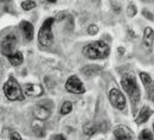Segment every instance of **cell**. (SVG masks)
<instances>
[{"label":"cell","instance_id":"obj_1","mask_svg":"<svg viewBox=\"0 0 154 140\" xmlns=\"http://www.w3.org/2000/svg\"><path fill=\"white\" fill-rule=\"evenodd\" d=\"M83 55L89 60H102L108 57L110 49L109 45L103 40L91 42L83 48Z\"/></svg>","mask_w":154,"mask_h":140},{"label":"cell","instance_id":"obj_2","mask_svg":"<svg viewBox=\"0 0 154 140\" xmlns=\"http://www.w3.org/2000/svg\"><path fill=\"white\" fill-rule=\"evenodd\" d=\"M121 84H122L125 92L128 94V96L131 99L133 110H135L136 106L140 101V89H139V86H137V82H136L134 74H132V73L125 74L121 79Z\"/></svg>","mask_w":154,"mask_h":140},{"label":"cell","instance_id":"obj_3","mask_svg":"<svg viewBox=\"0 0 154 140\" xmlns=\"http://www.w3.org/2000/svg\"><path fill=\"white\" fill-rule=\"evenodd\" d=\"M4 93L6 95V98L10 101H16V100H23V90L20 88L19 83L14 77H10L7 82L4 86Z\"/></svg>","mask_w":154,"mask_h":140},{"label":"cell","instance_id":"obj_4","mask_svg":"<svg viewBox=\"0 0 154 140\" xmlns=\"http://www.w3.org/2000/svg\"><path fill=\"white\" fill-rule=\"evenodd\" d=\"M54 18H48L43 23L40 30L38 32V40L40 45L43 46H49L54 42V33H52V24H54Z\"/></svg>","mask_w":154,"mask_h":140},{"label":"cell","instance_id":"obj_5","mask_svg":"<svg viewBox=\"0 0 154 140\" xmlns=\"http://www.w3.org/2000/svg\"><path fill=\"white\" fill-rule=\"evenodd\" d=\"M16 45H17V36L14 33H10L5 36L1 40V52L6 56H10L13 52H16Z\"/></svg>","mask_w":154,"mask_h":140},{"label":"cell","instance_id":"obj_6","mask_svg":"<svg viewBox=\"0 0 154 140\" xmlns=\"http://www.w3.org/2000/svg\"><path fill=\"white\" fill-rule=\"evenodd\" d=\"M109 100L110 103L120 110H123L126 108V98L117 88H113L109 92Z\"/></svg>","mask_w":154,"mask_h":140},{"label":"cell","instance_id":"obj_7","mask_svg":"<svg viewBox=\"0 0 154 140\" xmlns=\"http://www.w3.org/2000/svg\"><path fill=\"white\" fill-rule=\"evenodd\" d=\"M65 89L72 94H82L85 92V88H84L82 81L77 76H70L68 79L66 83H65Z\"/></svg>","mask_w":154,"mask_h":140},{"label":"cell","instance_id":"obj_8","mask_svg":"<svg viewBox=\"0 0 154 140\" xmlns=\"http://www.w3.org/2000/svg\"><path fill=\"white\" fill-rule=\"evenodd\" d=\"M140 79H141L143 86H145L148 99L154 101V80H152V77L146 73H140Z\"/></svg>","mask_w":154,"mask_h":140},{"label":"cell","instance_id":"obj_9","mask_svg":"<svg viewBox=\"0 0 154 140\" xmlns=\"http://www.w3.org/2000/svg\"><path fill=\"white\" fill-rule=\"evenodd\" d=\"M33 114H35V117H36L37 119H39V120H45V119H48V118L50 117V114H51V106H48V104H45L44 102H43V103H39V104H37V106L35 107Z\"/></svg>","mask_w":154,"mask_h":140},{"label":"cell","instance_id":"obj_10","mask_svg":"<svg viewBox=\"0 0 154 140\" xmlns=\"http://www.w3.org/2000/svg\"><path fill=\"white\" fill-rule=\"evenodd\" d=\"M23 93L25 96H31L36 98L43 94V88L39 84H33V83H27L23 87Z\"/></svg>","mask_w":154,"mask_h":140},{"label":"cell","instance_id":"obj_11","mask_svg":"<svg viewBox=\"0 0 154 140\" xmlns=\"http://www.w3.org/2000/svg\"><path fill=\"white\" fill-rule=\"evenodd\" d=\"M153 42H154V31L151 27H146L143 32V46L147 49V51H152L153 49Z\"/></svg>","mask_w":154,"mask_h":140},{"label":"cell","instance_id":"obj_12","mask_svg":"<svg viewBox=\"0 0 154 140\" xmlns=\"http://www.w3.org/2000/svg\"><path fill=\"white\" fill-rule=\"evenodd\" d=\"M114 138H115V140H133L131 131L123 126L117 127L114 131Z\"/></svg>","mask_w":154,"mask_h":140},{"label":"cell","instance_id":"obj_13","mask_svg":"<svg viewBox=\"0 0 154 140\" xmlns=\"http://www.w3.org/2000/svg\"><path fill=\"white\" fill-rule=\"evenodd\" d=\"M151 115H152V110L149 109V107L148 106H143L141 108V110L139 112V115L136 117L135 122L136 123H143V122H146V121L149 119Z\"/></svg>","mask_w":154,"mask_h":140},{"label":"cell","instance_id":"obj_14","mask_svg":"<svg viewBox=\"0 0 154 140\" xmlns=\"http://www.w3.org/2000/svg\"><path fill=\"white\" fill-rule=\"evenodd\" d=\"M20 27H21L26 39L32 40V38H33V26H32V24L29 23V21H23L20 24Z\"/></svg>","mask_w":154,"mask_h":140},{"label":"cell","instance_id":"obj_15","mask_svg":"<svg viewBox=\"0 0 154 140\" xmlns=\"http://www.w3.org/2000/svg\"><path fill=\"white\" fill-rule=\"evenodd\" d=\"M7 58H8V62H10L12 65H14V67H17V65H20V64L23 63V60H24V57H23V54H21V52H19V51H16V52H13L12 55L7 56Z\"/></svg>","mask_w":154,"mask_h":140},{"label":"cell","instance_id":"obj_16","mask_svg":"<svg viewBox=\"0 0 154 140\" xmlns=\"http://www.w3.org/2000/svg\"><path fill=\"white\" fill-rule=\"evenodd\" d=\"M32 131L37 137H44V134H45V128H44L43 123L37 122V121H35L32 123Z\"/></svg>","mask_w":154,"mask_h":140},{"label":"cell","instance_id":"obj_17","mask_svg":"<svg viewBox=\"0 0 154 140\" xmlns=\"http://www.w3.org/2000/svg\"><path fill=\"white\" fill-rule=\"evenodd\" d=\"M83 132L87 134V135H93L97 132V125H94L91 122H88L83 126Z\"/></svg>","mask_w":154,"mask_h":140},{"label":"cell","instance_id":"obj_18","mask_svg":"<svg viewBox=\"0 0 154 140\" xmlns=\"http://www.w3.org/2000/svg\"><path fill=\"white\" fill-rule=\"evenodd\" d=\"M71 110H72V104H71V102L65 101V102L63 103L62 108H60V113H62L63 115H66V114H69Z\"/></svg>","mask_w":154,"mask_h":140},{"label":"cell","instance_id":"obj_19","mask_svg":"<svg viewBox=\"0 0 154 140\" xmlns=\"http://www.w3.org/2000/svg\"><path fill=\"white\" fill-rule=\"evenodd\" d=\"M139 140H153V134L149 129H143L139 134Z\"/></svg>","mask_w":154,"mask_h":140},{"label":"cell","instance_id":"obj_20","mask_svg":"<svg viewBox=\"0 0 154 140\" xmlns=\"http://www.w3.org/2000/svg\"><path fill=\"white\" fill-rule=\"evenodd\" d=\"M21 7L25 11H30V10H32V8L36 7V2L35 1H23L21 2Z\"/></svg>","mask_w":154,"mask_h":140},{"label":"cell","instance_id":"obj_21","mask_svg":"<svg viewBox=\"0 0 154 140\" xmlns=\"http://www.w3.org/2000/svg\"><path fill=\"white\" fill-rule=\"evenodd\" d=\"M136 14V6L133 5V4H131L129 6H128V16L129 17H133Z\"/></svg>","mask_w":154,"mask_h":140},{"label":"cell","instance_id":"obj_22","mask_svg":"<svg viewBox=\"0 0 154 140\" xmlns=\"http://www.w3.org/2000/svg\"><path fill=\"white\" fill-rule=\"evenodd\" d=\"M88 32H89V35L94 36V35H96L97 32H98V27H97L96 25H90L88 27Z\"/></svg>","mask_w":154,"mask_h":140},{"label":"cell","instance_id":"obj_23","mask_svg":"<svg viewBox=\"0 0 154 140\" xmlns=\"http://www.w3.org/2000/svg\"><path fill=\"white\" fill-rule=\"evenodd\" d=\"M10 139L11 140H23L21 139V137H20L17 132H13V133L11 134V138H10Z\"/></svg>","mask_w":154,"mask_h":140},{"label":"cell","instance_id":"obj_24","mask_svg":"<svg viewBox=\"0 0 154 140\" xmlns=\"http://www.w3.org/2000/svg\"><path fill=\"white\" fill-rule=\"evenodd\" d=\"M143 14H145L146 17H148L149 19H152V18H153V14H149V13H148L147 11H143Z\"/></svg>","mask_w":154,"mask_h":140},{"label":"cell","instance_id":"obj_25","mask_svg":"<svg viewBox=\"0 0 154 140\" xmlns=\"http://www.w3.org/2000/svg\"><path fill=\"white\" fill-rule=\"evenodd\" d=\"M56 139H57V140H66L64 137H63V135H62V134H58L57 137H56Z\"/></svg>","mask_w":154,"mask_h":140},{"label":"cell","instance_id":"obj_26","mask_svg":"<svg viewBox=\"0 0 154 140\" xmlns=\"http://www.w3.org/2000/svg\"><path fill=\"white\" fill-rule=\"evenodd\" d=\"M153 129H154V123H153Z\"/></svg>","mask_w":154,"mask_h":140}]
</instances>
